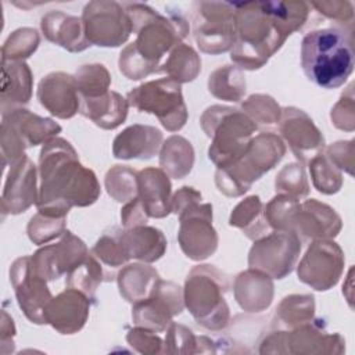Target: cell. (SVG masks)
Masks as SVG:
<instances>
[{"label": "cell", "instance_id": "3957f363", "mask_svg": "<svg viewBox=\"0 0 355 355\" xmlns=\"http://www.w3.org/2000/svg\"><path fill=\"white\" fill-rule=\"evenodd\" d=\"M132 28L137 33V40L132 43L121 54V65L133 61V67L126 71L128 76L132 75L137 65L135 79L154 71L153 65L162 54L169 50L173 42L186 36L187 24L179 14H171L168 18L158 14L157 10L141 3L123 4Z\"/></svg>", "mask_w": 355, "mask_h": 355}, {"label": "cell", "instance_id": "9c48e42d", "mask_svg": "<svg viewBox=\"0 0 355 355\" xmlns=\"http://www.w3.org/2000/svg\"><path fill=\"white\" fill-rule=\"evenodd\" d=\"M161 143V132L151 126L135 125L122 132L114 141L118 158H151Z\"/></svg>", "mask_w": 355, "mask_h": 355}, {"label": "cell", "instance_id": "5b68a950", "mask_svg": "<svg viewBox=\"0 0 355 355\" xmlns=\"http://www.w3.org/2000/svg\"><path fill=\"white\" fill-rule=\"evenodd\" d=\"M194 32L198 46L208 53L227 50L237 35L233 3L200 1L196 4Z\"/></svg>", "mask_w": 355, "mask_h": 355}, {"label": "cell", "instance_id": "8992f818", "mask_svg": "<svg viewBox=\"0 0 355 355\" xmlns=\"http://www.w3.org/2000/svg\"><path fill=\"white\" fill-rule=\"evenodd\" d=\"M129 98L136 108L155 114L169 130H176L184 125L186 107L180 86L173 79L148 82L130 92Z\"/></svg>", "mask_w": 355, "mask_h": 355}, {"label": "cell", "instance_id": "7c38bea8", "mask_svg": "<svg viewBox=\"0 0 355 355\" xmlns=\"http://www.w3.org/2000/svg\"><path fill=\"white\" fill-rule=\"evenodd\" d=\"M140 194L147 212L153 216H165L168 214V202L171 184L166 176L158 169H146L139 175Z\"/></svg>", "mask_w": 355, "mask_h": 355}, {"label": "cell", "instance_id": "e0dca14e", "mask_svg": "<svg viewBox=\"0 0 355 355\" xmlns=\"http://www.w3.org/2000/svg\"><path fill=\"white\" fill-rule=\"evenodd\" d=\"M83 97H93L94 92L103 94L107 90L110 78L103 65H86L76 78Z\"/></svg>", "mask_w": 355, "mask_h": 355}, {"label": "cell", "instance_id": "52a82bcc", "mask_svg": "<svg viewBox=\"0 0 355 355\" xmlns=\"http://www.w3.org/2000/svg\"><path fill=\"white\" fill-rule=\"evenodd\" d=\"M83 31L89 42L98 46H118L123 43L132 22L123 7L116 1H90L83 8Z\"/></svg>", "mask_w": 355, "mask_h": 355}, {"label": "cell", "instance_id": "ac0fdd59", "mask_svg": "<svg viewBox=\"0 0 355 355\" xmlns=\"http://www.w3.org/2000/svg\"><path fill=\"white\" fill-rule=\"evenodd\" d=\"M311 7H315L319 12L326 14L330 18H341L345 17L347 12H352V3L349 1H323V3H311Z\"/></svg>", "mask_w": 355, "mask_h": 355}, {"label": "cell", "instance_id": "9a60e30c", "mask_svg": "<svg viewBox=\"0 0 355 355\" xmlns=\"http://www.w3.org/2000/svg\"><path fill=\"white\" fill-rule=\"evenodd\" d=\"M209 90L220 98L237 101L245 90V82L236 68L227 67L214 72L209 79Z\"/></svg>", "mask_w": 355, "mask_h": 355}, {"label": "cell", "instance_id": "30bf717a", "mask_svg": "<svg viewBox=\"0 0 355 355\" xmlns=\"http://www.w3.org/2000/svg\"><path fill=\"white\" fill-rule=\"evenodd\" d=\"M42 29L47 39L68 50H83L89 46L83 37L82 19L78 17L61 11H51L42 18Z\"/></svg>", "mask_w": 355, "mask_h": 355}, {"label": "cell", "instance_id": "ba28073f", "mask_svg": "<svg viewBox=\"0 0 355 355\" xmlns=\"http://www.w3.org/2000/svg\"><path fill=\"white\" fill-rule=\"evenodd\" d=\"M40 103L57 116H72L78 107L73 79L65 73H51L39 86Z\"/></svg>", "mask_w": 355, "mask_h": 355}, {"label": "cell", "instance_id": "8fae6325", "mask_svg": "<svg viewBox=\"0 0 355 355\" xmlns=\"http://www.w3.org/2000/svg\"><path fill=\"white\" fill-rule=\"evenodd\" d=\"M211 214L201 216L198 220L193 216H182L180 243L187 257L193 259H201L214 252L216 247V236L209 226Z\"/></svg>", "mask_w": 355, "mask_h": 355}, {"label": "cell", "instance_id": "4fadbf2b", "mask_svg": "<svg viewBox=\"0 0 355 355\" xmlns=\"http://www.w3.org/2000/svg\"><path fill=\"white\" fill-rule=\"evenodd\" d=\"M82 114L92 118L97 125L112 129L126 116V101L116 93L100 97H83Z\"/></svg>", "mask_w": 355, "mask_h": 355}, {"label": "cell", "instance_id": "5bb4252c", "mask_svg": "<svg viewBox=\"0 0 355 355\" xmlns=\"http://www.w3.org/2000/svg\"><path fill=\"white\" fill-rule=\"evenodd\" d=\"M25 168L26 165L21 162L17 165L15 169L10 172V178L4 190V204H8L10 212H21L28 208L33 201L32 198L35 194V189L24 187H35V169H32L28 176L22 179Z\"/></svg>", "mask_w": 355, "mask_h": 355}, {"label": "cell", "instance_id": "277c9868", "mask_svg": "<svg viewBox=\"0 0 355 355\" xmlns=\"http://www.w3.org/2000/svg\"><path fill=\"white\" fill-rule=\"evenodd\" d=\"M301 67L306 78L324 89L343 86L354 69L349 37L337 28L306 33L301 44Z\"/></svg>", "mask_w": 355, "mask_h": 355}, {"label": "cell", "instance_id": "2e32d148", "mask_svg": "<svg viewBox=\"0 0 355 355\" xmlns=\"http://www.w3.org/2000/svg\"><path fill=\"white\" fill-rule=\"evenodd\" d=\"M178 65H182L176 78L179 80H191L200 68V61L197 58V54L193 51V49L182 44L178 49H175L168 60V62L165 64V71L168 69L169 72L172 69H175Z\"/></svg>", "mask_w": 355, "mask_h": 355}, {"label": "cell", "instance_id": "6da1fadb", "mask_svg": "<svg viewBox=\"0 0 355 355\" xmlns=\"http://www.w3.org/2000/svg\"><path fill=\"white\" fill-rule=\"evenodd\" d=\"M233 6L240 39L232 58L241 64L254 51L252 68H259L293 31L301 28L309 11L305 1H245Z\"/></svg>", "mask_w": 355, "mask_h": 355}, {"label": "cell", "instance_id": "7a4b0ae2", "mask_svg": "<svg viewBox=\"0 0 355 355\" xmlns=\"http://www.w3.org/2000/svg\"><path fill=\"white\" fill-rule=\"evenodd\" d=\"M42 193L39 208L68 212L69 205H87L96 201L98 184L93 172L76 162L69 143L57 140L42 151Z\"/></svg>", "mask_w": 355, "mask_h": 355}]
</instances>
